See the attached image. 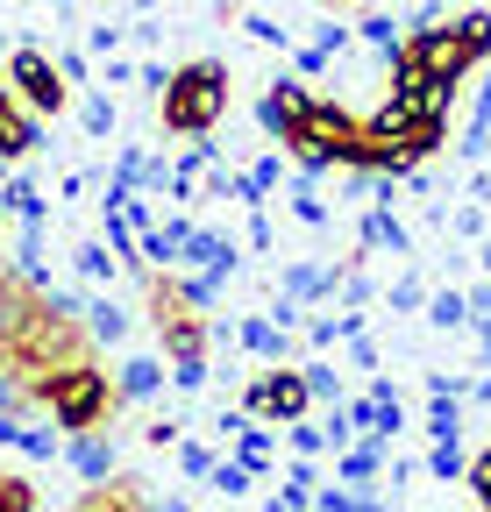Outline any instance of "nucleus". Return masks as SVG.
Listing matches in <instances>:
<instances>
[{
    "label": "nucleus",
    "mask_w": 491,
    "mask_h": 512,
    "mask_svg": "<svg viewBox=\"0 0 491 512\" xmlns=\"http://www.w3.org/2000/svg\"><path fill=\"white\" fill-rule=\"evenodd\" d=\"M221 107H228V72L221 64H186V72H171V86H164V128L171 136H207V128L221 121Z\"/></svg>",
    "instance_id": "f257e3e1"
},
{
    "label": "nucleus",
    "mask_w": 491,
    "mask_h": 512,
    "mask_svg": "<svg viewBox=\"0 0 491 512\" xmlns=\"http://www.w3.org/2000/svg\"><path fill=\"white\" fill-rule=\"evenodd\" d=\"M43 399L57 413V427H72L86 434L100 413H107V370H86V363H65V370H50L43 377Z\"/></svg>",
    "instance_id": "f03ea898"
},
{
    "label": "nucleus",
    "mask_w": 491,
    "mask_h": 512,
    "mask_svg": "<svg viewBox=\"0 0 491 512\" xmlns=\"http://www.w3.org/2000/svg\"><path fill=\"white\" fill-rule=\"evenodd\" d=\"M406 50H413V64H420L427 79H449V86L477 64V43L463 36V22H449V29H413V43H406Z\"/></svg>",
    "instance_id": "7ed1b4c3"
},
{
    "label": "nucleus",
    "mask_w": 491,
    "mask_h": 512,
    "mask_svg": "<svg viewBox=\"0 0 491 512\" xmlns=\"http://www.w3.org/2000/svg\"><path fill=\"white\" fill-rule=\"evenodd\" d=\"M8 79H15V93H22L36 114H65V100H72L65 72H57V57H43V50H15V57H8Z\"/></svg>",
    "instance_id": "20e7f679"
},
{
    "label": "nucleus",
    "mask_w": 491,
    "mask_h": 512,
    "mask_svg": "<svg viewBox=\"0 0 491 512\" xmlns=\"http://www.w3.org/2000/svg\"><path fill=\"white\" fill-rule=\"evenodd\" d=\"M242 406H250L257 420H271V427H292L306 406H314V392H306V370H278V377H257L250 384V399H242Z\"/></svg>",
    "instance_id": "39448f33"
},
{
    "label": "nucleus",
    "mask_w": 491,
    "mask_h": 512,
    "mask_svg": "<svg viewBox=\"0 0 491 512\" xmlns=\"http://www.w3.org/2000/svg\"><path fill=\"white\" fill-rule=\"evenodd\" d=\"M306 107H314V93H306L299 79H278V86L257 100V121L271 128L278 143H292V136H299V121H306Z\"/></svg>",
    "instance_id": "423d86ee"
},
{
    "label": "nucleus",
    "mask_w": 491,
    "mask_h": 512,
    "mask_svg": "<svg viewBox=\"0 0 491 512\" xmlns=\"http://www.w3.org/2000/svg\"><path fill=\"white\" fill-rule=\"evenodd\" d=\"M43 320V306L15 285V278H0V356H15L22 342H29V328Z\"/></svg>",
    "instance_id": "0eeeda50"
},
{
    "label": "nucleus",
    "mask_w": 491,
    "mask_h": 512,
    "mask_svg": "<svg viewBox=\"0 0 491 512\" xmlns=\"http://www.w3.org/2000/svg\"><path fill=\"white\" fill-rule=\"evenodd\" d=\"M186 264H200L207 278H235V264H242V256H235V242H221V235L193 228V235H186Z\"/></svg>",
    "instance_id": "6e6552de"
},
{
    "label": "nucleus",
    "mask_w": 491,
    "mask_h": 512,
    "mask_svg": "<svg viewBox=\"0 0 491 512\" xmlns=\"http://www.w3.org/2000/svg\"><path fill=\"white\" fill-rule=\"evenodd\" d=\"M72 470H79L86 484H107V477H114V441L79 434V441H72Z\"/></svg>",
    "instance_id": "1a4fd4ad"
},
{
    "label": "nucleus",
    "mask_w": 491,
    "mask_h": 512,
    "mask_svg": "<svg viewBox=\"0 0 491 512\" xmlns=\"http://www.w3.org/2000/svg\"><path fill=\"white\" fill-rule=\"evenodd\" d=\"M0 150H8V157H29V150H36V121H29L8 93H0Z\"/></svg>",
    "instance_id": "9d476101"
},
{
    "label": "nucleus",
    "mask_w": 491,
    "mask_h": 512,
    "mask_svg": "<svg viewBox=\"0 0 491 512\" xmlns=\"http://www.w3.org/2000/svg\"><path fill=\"white\" fill-rule=\"evenodd\" d=\"M363 249H392V256H406V228H399L392 207H371V214H363Z\"/></svg>",
    "instance_id": "9b49d317"
},
{
    "label": "nucleus",
    "mask_w": 491,
    "mask_h": 512,
    "mask_svg": "<svg viewBox=\"0 0 491 512\" xmlns=\"http://www.w3.org/2000/svg\"><path fill=\"white\" fill-rule=\"evenodd\" d=\"M321 292H335V264H292L285 271V299H321Z\"/></svg>",
    "instance_id": "f8f14e48"
},
{
    "label": "nucleus",
    "mask_w": 491,
    "mask_h": 512,
    "mask_svg": "<svg viewBox=\"0 0 491 512\" xmlns=\"http://www.w3.org/2000/svg\"><path fill=\"white\" fill-rule=\"evenodd\" d=\"M235 342L250 349V356H278L285 349V328H278L271 313H257V320H242V328H235Z\"/></svg>",
    "instance_id": "ddd939ff"
},
{
    "label": "nucleus",
    "mask_w": 491,
    "mask_h": 512,
    "mask_svg": "<svg viewBox=\"0 0 491 512\" xmlns=\"http://www.w3.org/2000/svg\"><path fill=\"white\" fill-rule=\"evenodd\" d=\"M157 377H164V370H157L150 356H136V363H121L114 392H121V399H150V392H157Z\"/></svg>",
    "instance_id": "4468645a"
},
{
    "label": "nucleus",
    "mask_w": 491,
    "mask_h": 512,
    "mask_svg": "<svg viewBox=\"0 0 491 512\" xmlns=\"http://www.w3.org/2000/svg\"><path fill=\"white\" fill-rule=\"evenodd\" d=\"M470 320V299L449 285V292H427V328H463Z\"/></svg>",
    "instance_id": "2eb2a0df"
},
{
    "label": "nucleus",
    "mask_w": 491,
    "mask_h": 512,
    "mask_svg": "<svg viewBox=\"0 0 491 512\" xmlns=\"http://www.w3.org/2000/svg\"><path fill=\"white\" fill-rule=\"evenodd\" d=\"M356 36H363V43H371V50H378L385 64H392V57L406 50V29H399L392 15H371V22H363V29H356Z\"/></svg>",
    "instance_id": "dca6fc26"
},
{
    "label": "nucleus",
    "mask_w": 491,
    "mask_h": 512,
    "mask_svg": "<svg viewBox=\"0 0 491 512\" xmlns=\"http://www.w3.org/2000/svg\"><path fill=\"white\" fill-rule=\"evenodd\" d=\"M86 335H93V342H121V335H129V320H121V306L93 299V306H86Z\"/></svg>",
    "instance_id": "f3484780"
},
{
    "label": "nucleus",
    "mask_w": 491,
    "mask_h": 512,
    "mask_svg": "<svg viewBox=\"0 0 491 512\" xmlns=\"http://www.w3.org/2000/svg\"><path fill=\"white\" fill-rule=\"evenodd\" d=\"M427 470H435L442 484H463V470H470V456H463V448H456V441H435V456H427Z\"/></svg>",
    "instance_id": "a211bd4d"
},
{
    "label": "nucleus",
    "mask_w": 491,
    "mask_h": 512,
    "mask_svg": "<svg viewBox=\"0 0 491 512\" xmlns=\"http://www.w3.org/2000/svg\"><path fill=\"white\" fill-rule=\"evenodd\" d=\"M0 200H8V214H22V221H43V192H36L29 178H15L8 192H0Z\"/></svg>",
    "instance_id": "6ab92c4d"
},
{
    "label": "nucleus",
    "mask_w": 491,
    "mask_h": 512,
    "mask_svg": "<svg viewBox=\"0 0 491 512\" xmlns=\"http://www.w3.org/2000/svg\"><path fill=\"white\" fill-rule=\"evenodd\" d=\"M271 456H278V441H271L264 427H242V463H250V470H271Z\"/></svg>",
    "instance_id": "aec40b11"
},
{
    "label": "nucleus",
    "mask_w": 491,
    "mask_h": 512,
    "mask_svg": "<svg viewBox=\"0 0 491 512\" xmlns=\"http://www.w3.org/2000/svg\"><path fill=\"white\" fill-rule=\"evenodd\" d=\"M72 264H79L86 278H114V249H107V242H79Z\"/></svg>",
    "instance_id": "412c9836"
},
{
    "label": "nucleus",
    "mask_w": 491,
    "mask_h": 512,
    "mask_svg": "<svg viewBox=\"0 0 491 512\" xmlns=\"http://www.w3.org/2000/svg\"><path fill=\"white\" fill-rule=\"evenodd\" d=\"M250 477H257V470L242 463V456H235V463H214V484H221V498H242V491H250Z\"/></svg>",
    "instance_id": "4be33fe9"
},
{
    "label": "nucleus",
    "mask_w": 491,
    "mask_h": 512,
    "mask_svg": "<svg viewBox=\"0 0 491 512\" xmlns=\"http://www.w3.org/2000/svg\"><path fill=\"white\" fill-rule=\"evenodd\" d=\"M427 434H435V441H456V434H463V413H456V399H435V413H427Z\"/></svg>",
    "instance_id": "5701e85b"
},
{
    "label": "nucleus",
    "mask_w": 491,
    "mask_h": 512,
    "mask_svg": "<svg viewBox=\"0 0 491 512\" xmlns=\"http://www.w3.org/2000/svg\"><path fill=\"white\" fill-rule=\"evenodd\" d=\"M463 484L477 491V505L491 512V448H484V456H470V470H463Z\"/></svg>",
    "instance_id": "b1692460"
},
{
    "label": "nucleus",
    "mask_w": 491,
    "mask_h": 512,
    "mask_svg": "<svg viewBox=\"0 0 491 512\" xmlns=\"http://www.w3.org/2000/svg\"><path fill=\"white\" fill-rule=\"evenodd\" d=\"M306 392H314V399H342V377L328 363H306Z\"/></svg>",
    "instance_id": "393cba45"
},
{
    "label": "nucleus",
    "mask_w": 491,
    "mask_h": 512,
    "mask_svg": "<svg viewBox=\"0 0 491 512\" xmlns=\"http://www.w3.org/2000/svg\"><path fill=\"white\" fill-rule=\"evenodd\" d=\"M292 448H299V456H321V448H335V434H328V427H299V420H292Z\"/></svg>",
    "instance_id": "a878e982"
},
{
    "label": "nucleus",
    "mask_w": 491,
    "mask_h": 512,
    "mask_svg": "<svg viewBox=\"0 0 491 512\" xmlns=\"http://www.w3.org/2000/svg\"><path fill=\"white\" fill-rule=\"evenodd\" d=\"M178 470H186V477H214V456L200 441H186V448H178Z\"/></svg>",
    "instance_id": "bb28decb"
},
{
    "label": "nucleus",
    "mask_w": 491,
    "mask_h": 512,
    "mask_svg": "<svg viewBox=\"0 0 491 512\" xmlns=\"http://www.w3.org/2000/svg\"><path fill=\"white\" fill-rule=\"evenodd\" d=\"M413 306H427V285L420 278H399L392 285V313H413Z\"/></svg>",
    "instance_id": "cd10ccee"
},
{
    "label": "nucleus",
    "mask_w": 491,
    "mask_h": 512,
    "mask_svg": "<svg viewBox=\"0 0 491 512\" xmlns=\"http://www.w3.org/2000/svg\"><path fill=\"white\" fill-rule=\"evenodd\" d=\"M463 36L477 43V57H491V15H484V8H470V15H463Z\"/></svg>",
    "instance_id": "c85d7f7f"
},
{
    "label": "nucleus",
    "mask_w": 491,
    "mask_h": 512,
    "mask_svg": "<svg viewBox=\"0 0 491 512\" xmlns=\"http://www.w3.org/2000/svg\"><path fill=\"white\" fill-rule=\"evenodd\" d=\"M15 448H22V456H36V463H50V456H57V434H36V427H22V441H15Z\"/></svg>",
    "instance_id": "c756f323"
},
{
    "label": "nucleus",
    "mask_w": 491,
    "mask_h": 512,
    "mask_svg": "<svg viewBox=\"0 0 491 512\" xmlns=\"http://www.w3.org/2000/svg\"><path fill=\"white\" fill-rule=\"evenodd\" d=\"M79 121H86V136H107V128H114V107H107V100H86Z\"/></svg>",
    "instance_id": "7c9ffc66"
},
{
    "label": "nucleus",
    "mask_w": 491,
    "mask_h": 512,
    "mask_svg": "<svg viewBox=\"0 0 491 512\" xmlns=\"http://www.w3.org/2000/svg\"><path fill=\"white\" fill-rule=\"evenodd\" d=\"M335 285H342V299H349V306H371V278H363V271H342Z\"/></svg>",
    "instance_id": "2f4dec72"
},
{
    "label": "nucleus",
    "mask_w": 491,
    "mask_h": 512,
    "mask_svg": "<svg viewBox=\"0 0 491 512\" xmlns=\"http://www.w3.org/2000/svg\"><path fill=\"white\" fill-rule=\"evenodd\" d=\"M171 384H178V392H200V384H207V363H171Z\"/></svg>",
    "instance_id": "473e14b6"
},
{
    "label": "nucleus",
    "mask_w": 491,
    "mask_h": 512,
    "mask_svg": "<svg viewBox=\"0 0 491 512\" xmlns=\"http://www.w3.org/2000/svg\"><path fill=\"white\" fill-rule=\"evenodd\" d=\"M463 392H470V384H463V377H442V370H435V377H427V399H463Z\"/></svg>",
    "instance_id": "72a5a7b5"
},
{
    "label": "nucleus",
    "mask_w": 491,
    "mask_h": 512,
    "mask_svg": "<svg viewBox=\"0 0 491 512\" xmlns=\"http://www.w3.org/2000/svg\"><path fill=\"white\" fill-rule=\"evenodd\" d=\"M242 29H250V36H257V43H278V50H285V29H278V22H271V15H250V22H242Z\"/></svg>",
    "instance_id": "f704fd0d"
},
{
    "label": "nucleus",
    "mask_w": 491,
    "mask_h": 512,
    "mask_svg": "<svg viewBox=\"0 0 491 512\" xmlns=\"http://www.w3.org/2000/svg\"><path fill=\"white\" fill-rule=\"evenodd\" d=\"M0 512H29V491L15 477H0Z\"/></svg>",
    "instance_id": "c9c22d12"
},
{
    "label": "nucleus",
    "mask_w": 491,
    "mask_h": 512,
    "mask_svg": "<svg viewBox=\"0 0 491 512\" xmlns=\"http://www.w3.org/2000/svg\"><path fill=\"white\" fill-rule=\"evenodd\" d=\"M349 36H356V29H335V22H328V29L314 36V50H328V57H335V50H349Z\"/></svg>",
    "instance_id": "e433bc0d"
},
{
    "label": "nucleus",
    "mask_w": 491,
    "mask_h": 512,
    "mask_svg": "<svg viewBox=\"0 0 491 512\" xmlns=\"http://www.w3.org/2000/svg\"><path fill=\"white\" fill-rule=\"evenodd\" d=\"M449 228H456V235H484V214H477V207H456Z\"/></svg>",
    "instance_id": "4c0bfd02"
},
{
    "label": "nucleus",
    "mask_w": 491,
    "mask_h": 512,
    "mask_svg": "<svg viewBox=\"0 0 491 512\" xmlns=\"http://www.w3.org/2000/svg\"><path fill=\"white\" fill-rule=\"evenodd\" d=\"M22 406V384H15V370H0V413H15Z\"/></svg>",
    "instance_id": "58836bf2"
},
{
    "label": "nucleus",
    "mask_w": 491,
    "mask_h": 512,
    "mask_svg": "<svg viewBox=\"0 0 491 512\" xmlns=\"http://www.w3.org/2000/svg\"><path fill=\"white\" fill-rule=\"evenodd\" d=\"M314 512H356V498H349V491H321Z\"/></svg>",
    "instance_id": "ea45409f"
},
{
    "label": "nucleus",
    "mask_w": 491,
    "mask_h": 512,
    "mask_svg": "<svg viewBox=\"0 0 491 512\" xmlns=\"http://www.w3.org/2000/svg\"><path fill=\"white\" fill-rule=\"evenodd\" d=\"M470 313H484V320H491V285H477V292H470Z\"/></svg>",
    "instance_id": "a19ab883"
},
{
    "label": "nucleus",
    "mask_w": 491,
    "mask_h": 512,
    "mask_svg": "<svg viewBox=\"0 0 491 512\" xmlns=\"http://www.w3.org/2000/svg\"><path fill=\"white\" fill-rule=\"evenodd\" d=\"M0 441H8V448L22 441V427H15V413H0Z\"/></svg>",
    "instance_id": "79ce46f5"
},
{
    "label": "nucleus",
    "mask_w": 491,
    "mask_h": 512,
    "mask_svg": "<svg viewBox=\"0 0 491 512\" xmlns=\"http://www.w3.org/2000/svg\"><path fill=\"white\" fill-rule=\"evenodd\" d=\"M470 392H477V399H484V406H491V377H484V384H470Z\"/></svg>",
    "instance_id": "37998d69"
},
{
    "label": "nucleus",
    "mask_w": 491,
    "mask_h": 512,
    "mask_svg": "<svg viewBox=\"0 0 491 512\" xmlns=\"http://www.w3.org/2000/svg\"><path fill=\"white\" fill-rule=\"evenodd\" d=\"M356 512H385V505H378V498H356Z\"/></svg>",
    "instance_id": "c03bdc74"
},
{
    "label": "nucleus",
    "mask_w": 491,
    "mask_h": 512,
    "mask_svg": "<svg viewBox=\"0 0 491 512\" xmlns=\"http://www.w3.org/2000/svg\"><path fill=\"white\" fill-rule=\"evenodd\" d=\"M477 264H484V271H491V242H484V249H477Z\"/></svg>",
    "instance_id": "a18cd8bd"
},
{
    "label": "nucleus",
    "mask_w": 491,
    "mask_h": 512,
    "mask_svg": "<svg viewBox=\"0 0 491 512\" xmlns=\"http://www.w3.org/2000/svg\"><path fill=\"white\" fill-rule=\"evenodd\" d=\"M0 185H8V150H0Z\"/></svg>",
    "instance_id": "49530a36"
}]
</instances>
